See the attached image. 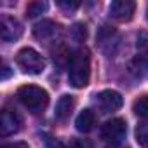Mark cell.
I'll use <instances>...</instances> for the list:
<instances>
[{"instance_id":"14","label":"cell","mask_w":148,"mask_h":148,"mask_svg":"<svg viewBox=\"0 0 148 148\" xmlns=\"http://www.w3.org/2000/svg\"><path fill=\"white\" fill-rule=\"evenodd\" d=\"M136 141L139 146L148 148V120H143L136 125Z\"/></svg>"},{"instance_id":"4","label":"cell","mask_w":148,"mask_h":148,"mask_svg":"<svg viewBox=\"0 0 148 148\" xmlns=\"http://www.w3.org/2000/svg\"><path fill=\"white\" fill-rule=\"evenodd\" d=\"M99 134L105 143H108L112 146H119L127 134V124L124 119H112L101 125Z\"/></svg>"},{"instance_id":"16","label":"cell","mask_w":148,"mask_h":148,"mask_svg":"<svg viewBox=\"0 0 148 148\" xmlns=\"http://www.w3.org/2000/svg\"><path fill=\"white\" fill-rule=\"evenodd\" d=\"M138 63L148 64V40H145V37L138 40Z\"/></svg>"},{"instance_id":"18","label":"cell","mask_w":148,"mask_h":148,"mask_svg":"<svg viewBox=\"0 0 148 148\" xmlns=\"http://www.w3.org/2000/svg\"><path fill=\"white\" fill-rule=\"evenodd\" d=\"M63 148H89V145L86 141H82V139L73 138V139H70L68 145H63Z\"/></svg>"},{"instance_id":"19","label":"cell","mask_w":148,"mask_h":148,"mask_svg":"<svg viewBox=\"0 0 148 148\" xmlns=\"http://www.w3.org/2000/svg\"><path fill=\"white\" fill-rule=\"evenodd\" d=\"M58 5L61 7V9H64V11H75V9H79V2H58Z\"/></svg>"},{"instance_id":"7","label":"cell","mask_w":148,"mask_h":148,"mask_svg":"<svg viewBox=\"0 0 148 148\" xmlns=\"http://www.w3.org/2000/svg\"><path fill=\"white\" fill-rule=\"evenodd\" d=\"M136 11V4L132 0H115L110 4V16L117 21H131Z\"/></svg>"},{"instance_id":"15","label":"cell","mask_w":148,"mask_h":148,"mask_svg":"<svg viewBox=\"0 0 148 148\" xmlns=\"http://www.w3.org/2000/svg\"><path fill=\"white\" fill-rule=\"evenodd\" d=\"M49 4L47 2H42V0H37V2H30L28 7H26V16L28 18H37L40 14H44L47 11Z\"/></svg>"},{"instance_id":"8","label":"cell","mask_w":148,"mask_h":148,"mask_svg":"<svg viewBox=\"0 0 148 148\" xmlns=\"http://www.w3.org/2000/svg\"><path fill=\"white\" fill-rule=\"evenodd\" d=\"M98 99V105H99V108L103 110V112H117L119 108H122V105H124V99H122V96H120V92H117V91H112V89H106V91H101L98 96H96Z\"/></svg>"},{"instance_id":"20","label":"cell","mask_w":148,"mask_h":148,"mask_svg":"<svg viewBox=\"0 0 148 148\" xmlns=\"http://www.w3.org/2000/svg\"><path fill=\"white\" fill-rule=\"evenodd\" d=\"M2 148H30V146L26 143H23V141H16V143H7Z\"/></svg>"},{"instance_id":"11","label":"cell","mask_w":148,"mask_h":148,"mask_svg":"<svg viewBox=\"0 0 148 148\" xmlns=\"http://www.w3.org/2000/svg\"><path fill=\"white\" fill-rule=\"evenodd\" d=\"M96 40L99 42V45H101L106 52H110L112 44H117V42H119V33H117L112 26H101L99 32H98Z\"/></svg>"},{"instance_id":"21","label":"cell","mask_w":148,"mask_h":148,"mask_svg":"<svg viewBox=\"0 0 148 148\" xmlns=\"http://www.w3.org/2000/svg\"><path fill=\"white\" fill-rule=\"evenodd\" d=\"M9 75H11V71H9V66H4V73H2V79L5 80V79H7Z\"/></svg>"},{"instance_id":"6","label":"cell","mask_w":148,"mask_h":148,"mask_svg":"<svg viewBox=\"0 0 148 148\" xmlns=\"http://www.w3.org/2000/svg\"><path fill=\"white\" fill-rule=\"evenodd\" d=\"M23 35V25L11 16H2L0 19V37L4 42H14Z\"/></svg>"},{"instance_id":"9","label":"cell","mask_w":148,"mask_h":148,"mask_svg":"<svg viewBox=\"0 0 148 148\" xmlns=\"http://www.w3.org/2000/svg\"><path fill=\"white\" fill-rule=\"evenodd\" d=\"M59 33V26L51 21V19H42L40 23H37L33 26V35L38 38V40H52L56 35Z\"/></svg>"},{"instance_id":"5","label":"cell","mask_w":148,"mask_h":148,"mask_svg":"<svg viewBox=\"0 0 148 148\" xmlns=\"http://www.w3.org/2000/svg\"><path fill=\"white\" fill-rule=\"evenodd\" d=\"M21 117L18 115L16 110L5 106L0 112V136H11L21 129Z\"/></svg>"},{"instance_id":"12","label":"cell","mask_w":148,"mask_h":148,"mask_svg":"<svg viewBox=\"0 0 148 148\" xmlns=\"http://www.w3.org/2000/svg\"><path fill=\"white\" fill-rule=\"evenodd\" d=\"M75 125L80 132H91L96 125V113L92 110H82L75 120Z\"/></svg>"},{"instance_id":"13","label":"cell","mask_w":148,"mask_h":148,"mask_svg":"<svg viewBox=\"0 0 148 148\" xmlns=\"http://www.w3.org/2000/svg\"><path fill=\"white\" fill-rule=\"evenodd\" d=\"M132 112L138 115V117H143L145 120H148V94L138 98L132 105Z\"/></svg>"},{"instance_id":"1","label":"cell","mask_w":148,"mask_h":148,"mask_svg":"<svg viewBox=\"0 0 148 148\" xmlns=\"http://www.w3.org/2000/svg\"><path fill=\"white\" fill-rule=\"evenodd\" d=\"M91 79V56L86 47L73 51L68 58V80L75 89H82Z\"/></svg>"},{"instance_id":"2","label":"cell","mask_w":148,"mask_h":148,"mask_svg":"<svg viewBox=\"0 0 148 148\" xmlns=\"http://www.w3.org/2000/svg\"><path fill=\"white\" fill-rule=\"evenodd\" d=\"M18 99L30 113H42L49 105V94L38 86H21L18 89Z\"/></svg>"},{"instance_id":"10","label":"cell","mask_w":148,"mask_h":148,"mask_svg":"<svg viewBox=\"0 0 148 148\" xmlns=\"http://www.w3.org/2000/svg\"><path fill=\"white\" fill-rule=\"evenodd\" d=\"M73 108H75V99H73V96H68V94H64V96H61V98L58 99L54 115H56V119H58V120L64 122V120H66V119L71 115Z\"/></svg>"},{"instance_id":"17","label":"cell","mask_w":148,"mask_h":148,"mask_svg":"<svg viewBox=\"0 0 148 148\" xmlns=\"http://www.w3.org/2000/svg\"><path fill=\"white\" fill-rule=\"evenodd\" d=\"M86 33H87L86 25H75V26L71 28V35L75 37V40H77V42H82V40L86 38Z\"/></svg>"},{"instance_id":"3","label":"cell","mask_w":148,"mask_h":148,"mask_svg":"<svg viewBox=\"0 0 148 148\" xmlns=\"http://www.w3.org/2000/svg\"><path fill=\"white\" fill-rule=\"evenodd\" d=\"M16 63L25 73H28V75H38L45 68L44 58L40 56V52H37L32 47H23L16 54Z\"/></svg>"},{"instance_id":"22","label":"cell","mask_w":148,"mask_h":148,"mask_svg":"<svg viewBox=\"0 0 148 148\" xmlns=\"http://www.w3.org/2000/svg\"><path fill=\"white\" fill-rule=\"evenodd\" d=\"M146 19H148V7H146Z\"/></svg>"}]
</instances>
